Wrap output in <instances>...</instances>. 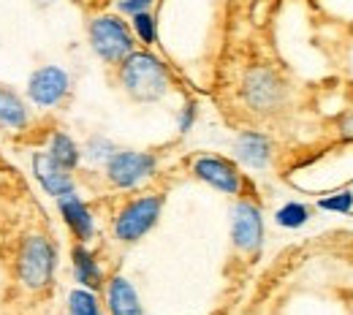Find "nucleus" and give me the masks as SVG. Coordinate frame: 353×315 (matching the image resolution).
I'll return each instance as SVG.
<instances>
[{
  "label": "nucleus",
  "instance_id": "nucleus-17",
  "mask_svg": "<svg viewBox=\"0 0 353 315\" xmlns=\"http://www.w3.org/2000/svg\"><path fill=\"white\" fill-rule=\"evenodd\" d=\"M274 221H277V225H283V228H299V225H305L310 221V210L305 204H299V201H291V204H285V207L277 210Z\"/></svg>",
  "mask_w": 353,
  "mask_h": 315
},
{
  "label": "nucleus",
  "instance_id": "nucleus-9",
  "mask_svg": "<svg viewBox=\"0 0 353 315\" xmlns=\"http://www.w3.org/2000/svg\"><path fill=\"white\" fill-rule=\"evenodd\" d=\"M28 92L39 106H57L68 95V74L57 65H44L33 71L28 82Z\"/></svg>",
  "mask_w": 353,
  "mask_h": 315
},
{
  "label": "nucleus",
  "instance_id": "nucleus-3",
  "mask_svg": "<svg viewBox=\"0 0 353 315\" xmlns=\"http://www.w3.org/2000/svg\"><path fill=\"white\" fill-rule=\"evenodd\" d=\"M90 44L95 49V54L106 63H123L133 49V36L128 25L120 17H95L90 22Z\"/></svg>",
  "mask_w": 353,
  "mask_h": 315
},
{
  "label": "nucleus",
  "instance_id": "nucleus-8",
  "mask_svg": "<svg viewBox=\"0 0 353 315\" xmlns=\"http://www.w3.org/2000/svg\"><path fill=\"white\" fill-rule=\"evenodd\" d=\"M231 239L239 250L245 253H256L261 247L264 239V221H261V210L250 201H239L231 210Z\"/></svg>",
  "mask_w": 353,
  "mask_h": 315
},
{
  "label": "nucleus",
  "instance_id": "nucleus-20",
  "mask_svg": "<svg viewBox=\"0 0 353 315\" xmlns=\"http://www.w3.org/2000/svg\"><path fill=\"white\" fill-rule=\"evenodd\" d=\"M117 150H114V144L112 141H106V139H90L88 147H85V155L88 158H92V161H109L112 155H114Z\"/></svg>",
  "mask_w": 353,
  "mask_h": 315
},
{
  "label": "nucleus",
  "instance_id": "nucleus-21",
  "mask_svg": "<svg viewBox=\"0 0 353 315\" xmlns=\"http://www.w3.org/2000/svg\"><path fill=\"white\" fill-rule=\"evenodd\" d=\"M318 207H321V210H329V212H351L353 193H351V190L337 193V196H332V199H323Z\"/></svg>",
  "mask_w": 353,
  "mask_h": 315
},
{
  "label": "nucleus",
  "instance_id": "nucleus-13",
  "mask_svg": "<svg viewBox=\"0 0 353 315\" xmlns=\"http://www.w3.org/2000/svg\"><path fill=\"white\" fill-rule=\"evenodd\" d=\"M106 299H109V313L112 315H141L139 296L133 285L125 277H112L106 285Z\"/></svg>",
  "mask_w": 353,
  "mask_h": 315
},
{
  "label": "nucleus",
  "instance_id": "nucleus-23",
  "mask_svg": "<svg viewBox=\"0 0 353 315\" xmlns=\"http://www.w3.org/2000/svg\"><path fill=\"white\" fill-rule=\"evenodd\" d=\"M150 6H152V0H123L120 3V11H125V14H141Z\"/></svg>",
  "mask_w": 353,
  "mask_h": 315
},
{
  "label": "nucleus",
  "instance_id": "nucleus-11",
  "mask_svg": "<svg viewBox=\"0 0 353 315\" xmlns=\"http://www.w3.org/2000/svg\"><path fill=\"white\" fill-rule=\"evenodd\" d=\"M57 207H60V215H63L65 225L77 236V242H88L92 236V215H90L88 204L77 193H68V196L57 199Z\"/></svg>",
  "mask_w": 353,
  "mask_h": 315
},
{
  "label": "nucleus",
  "instance_id": "nucleus-18",
  "mask_svg": "<svg viewBox=\"0 0 353 315\" xmlns=\"http://www.w3.org/2000/svg\"><path fill=\"white\" fill-rule=\"evenodd\" d=\"M68 313L71 315H98V299L88 288H77L68 296Z\"/></svg>",
  "mask_w": 353,
  "mask_h": 315
},
{
  "label": "nucleus",
  "instance_id": "nucleus-10",
  "mask_svg": "<svg viewBox=\"0 0 353 315\" xmlns=\"http://www.w3.org/2000/svg\"><path fill=\"white\" fill-rule=\"evenodd\" d=\"M33 174H36V180L41 182V187H44L49 196H54V199H60V196H68V193H74V177L68 174V169H63L49 152H36L33 155Z\"/></svg>",
  "mask_w": 353,
  "mask_h": 315
},
{
  "label": "nucleus",
  "instance_id": "nucleus-24",
  "mask_svg": "<svg viewBox=\"0 0 353 315\" xmlns=\"http://www.w3.org/2000/svg\"><path fill=\"white\" fill-rule=\"evenodd\" d=\"M340 131H343V136H345V139H351V141H353V112L345 117V120H343V123H340Z\"/></svg>",
  "mask_w": 353,
  "mask_h": 315
},
{
  "label": "nucleus",
  "instance_id": "nucleus-6",
  "mask_svg": "<svg viewBox=\"0 0 353 315\" xmlns=\"http://www.w3.org/2000/svg\"><path fill=\"white\" fill-rule=\"evenodd\" d=\"M158 161L152 152H114L106 161V177L114 187H133L155 172Z\"/></svg>",
  "mask_w": 353,
  "mask_h": 315
},
{
  "label": "nucleus",
  "instance_id": "nucleus-2",
  "mask_svg": "<svg viewBox=\"0 0 353 315\" xmlns=\"http://www.w3.org/2000/svg\"><path fill=\"white\" fill-rule=\"evenodd\" d=\"M57 267V250L44 234H30L22 239L19 256H17V274L19 283L30 291H44L54 277Z\"/></svg>",
  "mask_w": 353,
  "mask_h": 315
},
{
  "label": "nucleus",
  "instance_id": "nucleus-16",
  "mask_svg": "<svg viewBox=\"0 0 353 315\" xmlns=\"http://www.w3.org/2000/svg\"><path fill=\"white\" fill-rule=\"evenodd\" d=\"M49 155L63 166V169H77L79 166V158H82V152H79V147L74 144V139L65 134H54L52 136V147H49Z\"/></svg>",
  "mask_w": 353,
  "mask_h": 315
},
{
  "label": "nucleus",
  "instance_id": "nucleus-19",
  "mask_svg": "<svg viewBox=\"0 0 353 315\" xmlns=\"http://www.w3.org/2000/svg\"><path fill=\"white\" fill-rule=\"evenodd\" d=\"M133 30L136 36L144 41V44H152L155 41V19L150 11H141V14H133Z\"/></svg>",
  "mask_w": 353,
  "mask_h": 315
},
{
  "label": "nucleus",
  "instance_id": "nucleus-15",
  "mask_svg": "<svg viewBox=\"0 0 353 315\" xmlns=\"http://www.w3.org/2000/svg\"><path fill=\"white\" fill-rule=\"evenodd\" d=\"M28 123V109L19 101L17 92H11L8 88L0 85V125L8 128H22Z\"/></svg>",
  "mask_w": 353,
  "mask_h": 315
},
{
  "label": "nucleus",
  "instance_id": "nucleus-14",
  "mask_svg": "<svg viewBox=\"0 0 353 315\" xmlns=\"http://www.w3.org/2000/svg\"><path fill=\"white\" fill-rule=\"evenodd\" d=\"M71 258H74L77 283H82V288H88V291H101V288H103V272H101V267H98L95 256L85 247V242L74 245Z\"/></svg>",
  "mask_w": 353,
  "mask_h": 315
},
{
  "label": "nucleus",
  "instance_id": "nucleus-1",
  "mask_svg": "<svg viewBox=\"0 0 353 315\" xmlns=\"http://www.w3.org/2000/svg\"><path fill=\"white\" fill-rule=\"evenodd\" d=\"M120 82L133 101H141V103L163 98L172 85L166 65L150 52H131L120 63Z\"/></svg>",
  "mask_w": 353,
  "mask_h": 315
},
{
  "label": "nucleus",
  "instance_id": "nucleus-12",
  "mask_svg": "<svg viewBox=\"0 0 353 315\" xmlns=\"http://www.w3.org/2000/svg\"><path fill=\"white\" fill-rule=\"evenodd\" d=\"M234 152H236V158L245 166L264 169L266 163H269V158H272V141H269V136L259 134V131H245V134H239V139H236Z\"/></svg>",
  "mask_w": 353,
  "mask_h": 315
},
{
  "label": "nucleus",
  "instance_id": "nucleus-22",
  "mask_svg": "<svg viewBox=\"0 0 353 315\" xmlns=\"http://www.w3.org/2000/svg\"><path fill=\"white\" fill-rule=\"evenodd\" d=\"M193 120H196V103H185L182 117H179V131H182V134H188V131H190V125H193Z\"/></svg>",
  "mask_w": 353,
  "mask_h": 315
},
{
  "label": "nucleus",
  "instance_id": "nucleus-4",
  "mask_svg": "<svg viewBox=\"0 0 353 315\" xmlns=\"http://www.w3.org/2000/svg\"><path fill=\"white\" fill-rule=\"evenodd\" d=\"M242 98H245V103L253 112L269 114V112H274V109L283 106V101H285V85L280 82V77L272 68L256 65L242 79Z\"/></svg>",
  "mask_w": 353,
  "mask_h": 315
},
{
  "label": "nucleus",
  "instance_id": "nucleus-5",
  "mask_svg": "<svg viewBox=\"0 0 353 315\" xmlns=\"http://www.w3.org/2000/svg\"><path fill=\"white\" fill-rule=\"evenodd\" d=\"M161 210H163V196H141V199L131 201L114 221V236L125 245L139 242L152 225L158 223Z\"/></svg>",
  "mask_w": 353,
  "mask_h": 315
},
{
  "label": "nucleus",
  "instance_id": "nucleus-7",
  "mask_svg": "<svg viewBox=\"0 0 353 315\" xmlns=\"http://www.w3.org/2000/svg\"><path fill=\"white\" fill-rule=\"evenodd\" d=\"M193 174L201 182L212 185L215 190H223V193H231V196H239L242 193V174L236 169L234 161L228 158H218V155H201L193 161Z\"/></svg>",
  "mask_w": 353,
  "mask_h": 315
}]
</instances>
